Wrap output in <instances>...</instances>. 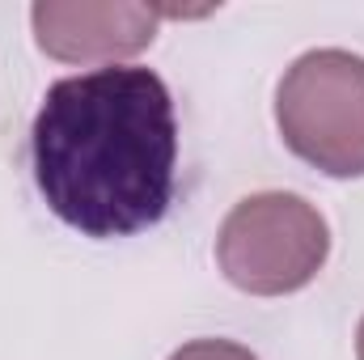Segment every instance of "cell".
<instances>
[{"mask_svg":"<svg viewBox=\"0 0 364 360\" xmlns=\"http://www.w3.org/2000/svg\"><path fill=\"white\" fill-rule=\"evenodd\" d=\"M30 157L64 225L85 238L140 233L174 199V97L157 73L127 64L55 81L34 115Z\"/></svg>","mask_w":364,"mask_h":360,"instance_id":"6da1fadb","label":"cell"},{"mask_svg":"<svg viewBox=\"0 0 364 360\" xmlns=\"http://www.w3.org/2000/svg\"><path fill=\"white\" fill-rule=\"evenodd\" d=\"M284 144L331 179L364 174V55L305 51L275 90Z\"/></svg>","mask_w":364,"mask_h":360,"instance_id":"7a4b0ae2","label":"cell"},{"mask_svg":"<svg viewBox=\"0 0 364 360\" xmlns=\"http://www.w3.org/2000/svg\"><path fill=\"white\" fill-rule=\"evenodd\" d=\"M326 255L331 229L322 212L292 191L242 199L216 233V263L225 280L250 297H284L305 288L322 271Z\"/></svg>","mask_w":364,"mask_h":360,"instance_id":"3957f363","label":"cell"},{"mask_svg":"<svg viewBox=\"0 0 364 360\" xmlns=\"http://www.w3.org/2000/svg\"><path fill=\"white\" fill-rule=\"evenodd\" d=\"M161 9L110 0V4H85V0H43L30 9L34 38L51 60L64 64H119L140 55L157 34Z\"/></svg>","mask_w":364,"mask_h":360,"instance_id":"277c9868","label":"cell"},{"mask_svg":"<svg viewBox=\"0 0 364 360\" xmlns=\"http://www.w3.org/2000/svg\"><path fill=\"white\" fill-rule=\"evenodd\" d=\"M170 360H259V356L242 344H229V339H195V344H182Z\"/></svg>","mask_w":364,"mask_h":360,"instance_id":"5b68a950","label":"cell"},{"mask_svg":"<svg viewBox=\"0 0 364 360\" xmlns=\"http://www.w3.org/2000/svg\"><path fill=\"white\" fill-rule=\"evenodd\" d=\"M356 356L364 360V318H360V327H356Z\"/></svg>","mask_w":364,"mask_h":360,"instance_id":"8992f818","label":"cell"}]
</instances>
